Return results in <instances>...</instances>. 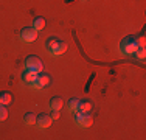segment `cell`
I'll return each mask as SVG.
<instances>
[{
  "instance_id": "6da1fadb",
  "label": "cell",
  "mask_w": 146,
  "mask_h": 140,
  "mask_svg": "<svg viewBox=\"0 0 146 140\" xmlns=\"http://www.w3.org/2000/svg\"><path fill=\"white\" fill-rule=\"evenodd\" d=\"M45 47H47V50L53 56H59L67 50V44H65L64 41L58 39V37H50V39H47Z\"/></svg>"
},
{
  "instance_id": "7a4b0ae2",
  "label": "cell",
  "mask_w": 146,
  "mask_h": 140,
  "mask_svg": "<svg viewBox=\"0 0 146 140\" xmlns=\"http://www.w3.org/2000/svg\"><path fill=\"white\" fill-rule=\"evenodd\" d=\"M138 48L137 45V39H135V36H127L124 37L123 41H121L120 44V50L123 51L124 55H134V51Z\"/></svg>"
},
{
  "instance_id": "3957f363",
  "label": "cell",
  "mask_w": 146,
  "mask_h": 140,
  "mask_svg": "<svg viewBox=\"0 0 146 140\" xmlns=\"http://www.w3.org/2000/svg\"><path fill=\"white\" fill-rule=\"evenodd\" d=\"M25 67L28 69V70H33V72H36V73H40V72L44 70L42 59L37 58V56H34V55L27 56V59H25Z\"/></svg>"
},
{
  "instance_id": "277c9868",
  "label": "cell",
  "mask_w": 146,
  "mask_h": 140,
  "mask_svg": "<svg viewBox=\"0 0 146 140\" xmlns=\"http://www.w3.org/2000/svg\"><path fill=\"white\" fill-rule=\"evenodd\" d=\"M75 123L81 128H90L93 125V117L90 112H75Z\"/></svg>"
},
{
  "instance_id": "5b68a950",
  "label": "cell",
  "mask_w": 146,
  "mask_h": 140,
  "mask_svg": "<svg viewBox=\"0 0 146 140\" xmlns=\"http://www.w3.org/2000/svg\"><path fill=\"white\" fill-rule=\"evenodd\" d=\"M19 37H20V41H22V42H27V44H30V42H34V41L37 39V31L34 30L33 27L22 28V30H20Z\"/></svg>"
},
{
  "instance_id": "8992f818",
  "label": "cell",
  "mask_w": 146,
  "mask_h": 140,
  "mask_svg": "<svg viewBox=\"0 0 146 140\" xmlns=\"http://www.w3.org/2000/svg\"><path fill=\"white\" fill-rule=\"evenodd\" d=\"M50 75L48 73H44V72H40V73H37V79L34 83H31V86L34 87V89H42V87L45 86H48L50 84Z\"/></svg>"
},
{
  "instance_id": "52a82bcc",
  "label": "cell",
  "mask_w": 146,
  "mask_h": 140,
  "mask_svg": "<svg viewBox=\"0 0 146 140\" xmlns=\"http://www.w3.org/2000/svg\"><path fill=\"white\" fill-rule=\"evenodd\" d=\"M51 117L48 114H40V115H37L36 117V125H37V128H40V129H47V128H50V125H51Z\"/></svg>"
},
{
  "instance_id": "ba28073f",
  "label": "cell",
  "mask_w": 146,
  "mask_h": 140,
  "mask_svg": "<svg viewBox=\"0 0 146 140\" xmlns=\"http://www.w3.org/2000/svg\"><path fill=\"white\" fill-rule=\"evenodd\" d=\"M22 79L25 83H28V84H31V83H34L37 79V73L36 72H33V70H28L27 69L25 72L22 73Z\"/></svg>"
},
{
  "instance_id": "9c48e42d",
  "label": "cell",
  "mask_w": 146,
  "mask_h": 140,
  "mask_svg": "<svg viewBox=\"0 0 146 140\" xmlns=\"http://www.w3.org/2000/svg\"><path fill=\"white\" fill-rule=\"evenodd\" d=\"M62 107H64V101H62V98L54 97V98L50 100V109L51 111H61Z\"/></svg>"
},
{
  "instance_id": "30bf717a",
  "label": "cell",
  "mask_w": 146,
  "mask_h": 140,
  "mask_svg": "<svg viewBox=\"0 0 146 140\" xmlns=\"http://www.w3.org/2000/svg\"><path fill=\"white\" fill-rule=\"evenodd\" d=\"M92 107H93L92 101L82 100V101H79V104H78V112H90V111H92Z\"/></svg>"
},
{
  "instance_id": "8fae6325",
  "label": "cell",
  "mask_w": 146,
  "mask_h": 140,
  "mask_svg": "<svg viewBox=\"0 0 146 140\" xmlns=\"http://www.w3.org/2000/svg\"><path fill=\"white\" fill-rule=\"evenodd\" d=\"M23 123L28 125V126H34L36 125V115H34L33 112H27V114L23 115Z\"/></svg>"
},
{
  "instance_id": "7c38bea8",
  "label": "cell",
  "mask_w": 146,
  "mask_h": 140,
  "mask_svg": "<svg viewBox=\"0 0 146 140\" xmlns=\"http://www.w3.org/2000/svg\"><path fill=\"white\" fill-rule=\"evenodd\" d=\"M33 28L36 31H40L45 28V19L44 17H36V19L33 20Z\"/></svg>"
},
{
  "instance_id": "4fadbf2b",
  "label": "cell",
  "mask_w": 146,
  "mask_h": 140,
  "mask_svg": "<svg viewBox=\"0 0 146 140\" xmlns=\"http://www.w3.org/2000/svg\"><path fill=\"white\" fill-rule=\"evenodd\" d=\"M13 101V95L9 92H0V104H9Z\"/></svg>"
},
{
  "instance_id": "5bb4252c",
  "label": "cell",
  "mask_w": 146,
  "mask_h": 140,
  "mask_svg": "<svg viewBox=\"0 0 146 140\" xmlns=\"http://www.w3.org/2000/svg\"><path fill=\"white\" fill-rule=\"evenodd\" d=\"M78 104H79V100L78 98H72L70 101H68V104H67V107H68V111L70 112H78Z\"/></svg>"
},
{
  "instance_id": "9a60e30c",
  "label": "cell",
  "mask_w": 146,
  "mask_h": 140,
  "mask_svg": "<svg viewBox=\"0 0 146 140\" xmlns=\"http://www.w3.org/2000/svg\"><path fill=\"white\" fill-rule=\"evenodd\" d=\"M134 55H135V58H137L138 61H145V58H146V50H145V48H137V50L134 51Z\"/></svg>"
},
{
  "instance_id": "2e32d148",
  "label": "cell",
  "mask_w": 146,
  "mask_h": 140,
  "mask_svg": "<svg viewBox=\"0 0 146 140\" xmlns=\"http://www.w3.org/2000/svg\"><path fill=\"white\" fill-rule=\"evenodd\" d=\"M8 118V109L5 104H0V121H5Z\"/></svg>"
},
{
  "instance_id": "e0dca14e",
  "label": "cell",
  "mask_w": 146,
  "mask_h": 140,
  "mask_svg": "<svg viewBox=\"0 0 146 140\" xmlns=\"http://www.w3.org/2000/svg\"><path fill=\"white\" fill-rule=\"evenodd\" d=\"M135 39H137V45H138V48H145V33H141L140 36H137L135 37Z\"/></svg>"
},
{
  "instance_id": "ac0fdd59",
  "label": "cell",
  "mask_w": 146,
  "mask_h": 140,
  "mask_svg": "<svg viewBox=\"0 0 146 140\" xmlns=\"http://www.w3.org/2000/svg\"><path fill=\"white\" fill-rule=\"evenodd\" d=\"M59 115H61V114H59V111H53V112H51V115H50V117H51V120H58V118H59Z\"/></svg>"
},
{
  "instance_id": "d6986e66",
  "label": "cell",
  "mask_w": 146,
  "mask_h": 140,
  "mask_svg": "<svg viewBox=\"0 0 146 140\" xmlns=\"http://www.w3.org/2000/svg\"><path fill=\"white\" fill-rule=\"evenodd\" d=\"M81 2H86V0H81Z\"/></svg>"
}]
</instances>
